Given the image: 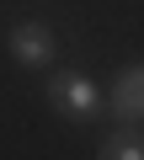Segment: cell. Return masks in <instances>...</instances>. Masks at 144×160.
<instances>
[{"instance_id":"cell-1","label":"cell","mask_w":144,"mask_h":160,"mask_svg":"<svg viewBox=\"0 0 144 160\" xmlns=\"http://www.w3.org/2000/svg\"><path fill=\"white\" fill-rule=\"evenodd\" d=\"M48 102H53L64 118H96V112H102V91L91 86L86 75H69V69L48 80Z\"/></svg>"},{"instance_id":"cell-2","label":"cell","mask_w":144,"mask_h":160,"mask_svg":"<svg viewBox=\"0 0 144 160\" xmlns=\"http://www.w3.org/2000/svg\"><path fill=\"white\" fill-rule=\"evenodd\" d=\"M6 43H11V59H16L22 69H48V64H53V48H59L43 22H16Z\"/></svg>"},{"instance_id":"cell-3","label":"cell","mask_w":144,"mask_h":160,"mask_svg":"<svg viewBox=\"0 0 144 160\" xmlns=\"http://www.w3.org/2000/svg\"><path fill=\"white\" fill-rule=\"evenodd\" d=\"M112 112L128 118V123L144 118V64H133V69L117 75V86H112Z\"/></svg>"},{"instance_id":"cell-4","label":"cell","mask_w":144,"mask_h":160,"mask_svg":"<svg viewBox=\"0 0 144 160\" xmlns=\"http://www.w3.org/2000/svg\"><path fill=\"white\" fill-rule=\"evenodd\" d=\"M102 160H144V133L133 128H117L102 139Z\"/></svg>"}]
</instances>
